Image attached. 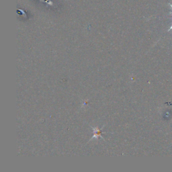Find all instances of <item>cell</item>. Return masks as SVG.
I'll return each mask as SVG.
<instances>
[{
    "label": "cell",
    "instance_id": "1",
    "mask_svg": "<svg viewBox=\"0 0 172 172\" xmlns=\"http://www.w3.org/2000/svg\"><path fill=\"white\" fill-rule=\"evenodd\" d=\"M171 6V8H172V5H170Z\"/></svg>",
    "mask_w": 172,
    "mask_h": 172
}]
</instances>
